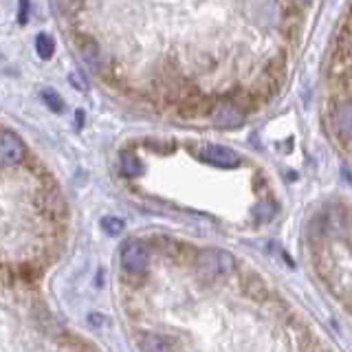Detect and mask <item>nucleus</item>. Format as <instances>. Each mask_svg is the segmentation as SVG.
<instances>
[{
  "label": "nucleus",
  "instance_id": "1",
  "mask_svg": "<svg viewBox=\"0 0 352 352\" xmlns=\"http://www.w3.org/2000/svg\"><path fill=\"white\" fill-rule=\"evenodd\" d=\"M196 269L205 278H225L234 273L236 258L225 249H203L196 253Z\"/></svg>",
  "mask_w": 352,
  "mask_h": 352
},
{
  "label": "nucleus",
  "instance_id": "2",
  "mask_svg": "<svg viewBox=\"0 0 352 352\" xmlns=\"http://www.w3.org/2000/svg\"><path fill=\"white\" fill-rule=\"evenodd\" d=\"M198 159L203 163L214 165V168H223V170H234L240 165V157L225 146H216V143H201V146H192L190 148Z\"/></svg>",
  "mask_w": 352,
  "mask_h": 352
},
{
  "label": "nucleus",
  "instance_id": "3",
  "mask_svg": "<svg viewBox=\"0 0 352 352\" xmlns=\"http://www.w3.org/2000/svg\"><path fill=\"white\" fill-rule=\"evenodd\" d=\"M148 262H150V253L146 242H141L137 238H130L124 242V247H121V267H124L126 273L130 275L146 273Z\"/></svg>",
  "mask_w": 352,
  "mask_h": 352
},
{
  "label": "nucleus",
  "instance_id": "4",
  "mask_svg": "<svg viewBox=\"0 0 352 352\" xmlns=\"http://www.w3.org/2000/svg\"><path fill=\"white\" fill-rule=\"evenodd\" d=\"M22 159H25V143L16 132L3 128V135H0V161H3L5 168H14V165L22 163Z\"/></svg>",
  "mask_w": 352,
  "mask_h": 352
},
{
  "label": "nucleus",
  "instance_id": "5",
  "mask_svg": "<svg viewBox=\"0 0 352 352\" xmlns=\"http://www.w3.org/2000/svg\"><path fill=\"white\" fill-rule=\"evenodd\" d=\"M38 207L42 214H47L53 223L55 220H64L66 218V203L58 190V185H47L42 187V192L38 196Z\"/></svg>",
  "mask_w": 352,
  "mask_h": 352
},
{
  "label": "nucleus",
  "instance_id": "6",
  "mask_svg": "<svg viewBox=\"0 0 352 352\" xmlns=\"http://www.w3.org/2000/svg\"><path fill=\"white\" fill-rule=\"evenodd\" d=\"M245 110H240L234 102H225L218 104L212 110V121L216 124V128H238L242 121H245Z\"/></svg>",
  "mask_w": 352,
  "mask_h": 352
},
{
  "label": "nucleus",
  "instance_id": "7",
  "mask_svg": "<svg viewBox=\"0 0 352 352\" xmlns=\"http://www.w3.org/2000/svg\"><path fill=\"white\" fill-rule=\"evenodd\" d=\"M333 124L337 135L344 141H352V99H346L335 108Z\"/></svg>",
  "mask_w": 352,
  "mask_h": 352
},
{
  "label": "nucleus",
  "instance_id": "8",
  "mask_svg": "<svg viewBox=\"0 0 352 352\" xmlns=\"http://www.w3.org/2000/svg\"><path fill=\"white\" fill-rule=\"evenodd\" d=\"M242 293H245L253 302H267L269 300L267 284H264V280L253 271H247L245 275H242Z\"/></svg>",
  "mask_w": 352,
  "mask_h": 352
},
{
  "label": "nucleus",
  "instance_id": "9",
  "mask_svg": "<svg viewBox=\"0 0 352 352\" xmlns=\"http://www.w3.org/2000/svg\"><path fill=\"white\" fill-rule=\"evenodd\" d=\"M284 73H286V60H284V53H278L275 58L267 60L264 64V75L271 77V80L282 86V80H284Z\"/></svg>",
  "mask_w": 352,
  "mask_h": 352
},
{
  "label": "nucleus",
  "instance_id": "10",
  "mask_svg": "<svg viewBox=\"0 0 352 352\" xmlns=\"http://www.w3.org/2000/svg\"><path fill=\"white\" fill-rule=\"evenodd\" d=\"M75 42H77V49L82 51L84 60L91 62L93 66H99V44L91 36H77Z\"/></svg>",
  "mask_w": 352,
  "mask_h": 352
},
{
  "label": "nucleus",
  "instance_id": "11",
  "mask_svg": "<svg viewBox=\"0 0 352 352\" xmlns=\"http://www.w3.org/2000/svg\"><path fill=\"white\" fill-rule=\"evenodd\" d=\"M121 172H124V176H128V179H137L143 172V165L135 152H130V150L121 152Z\"/></svg>",
  "mask_w": 352,
  "mask_h": 352
},
{
  "label": "nucleus",
  "instance_id": "12",
  "mask_svg": "<svg viewBox=\"0 0 352 352\" xmlns=\"http://www.w3.org/2000/svg\"><path fill=\"white\" fill-rule=\"evenodd\" d=\"M176 346H179L176 341H165V337H157V335H150L139 344V348H143V350H170Z\"/></svg>",
  "mask_w": 352,
  "mask_h": 352
},
{
  "label": "nucleus",
  "instance_id": "13",
  "mask_svg": "<svg viewBox=\"0 0 352 352\" xmlns=\"http://www.w3.org/2000/svg\"><path fill=\"white\" fill-rule=\"evenodd\" d=\"M55 51V42L47 36V33H40L36 36V53L40 55L42 60H51Z\"/></svg>",
  "mask_w": 352,
  "mask_h": 352
},
{
  "label": "nucleus",
  "instance_id": "14",
  "mask_svg": "<svg viewBox=\"0 0 352 352\" xmlns=\"http://www.w3.org/2000/svg\"><path fill=\"white\" fill-rule=\"evenodd\" d=\"M253 214H256V220L258 223H269V220L278 214V205H275L273 201H264L260 205H256V209H253Z\"/></svg>",
  "mask_w": 352,
  "mask_h": 352
},
{
  "label": "nucleus",
  "instance_id": "15",
  "mask_svg": "<svg viewBox=\"0 0 352 352\" xmlns=\"http://www.w3.org/2000/svg\"><path fill=\"white\" fill-rule=\"evenodd\" d=\"M102 229L106 231L108 236H119L121 231L126 229V225H124V220H119V218H115V216H106V218H102Z\"/></svg>",
  "mask_w": 352,
  "mask_h": 352
},
{
  "label": "nucleus",
  "instance_id": "16",
  "mask_svg": "<svg viewBox=\"0 0 352 352\" xmlns=\"http://www.w3.org/2000/svg\"><path fill=\"white\" fill-rule=\"evenodd\" d=\"M42 99H44V104H47L51 110H55V113H60V110L64 108V102H62V97L51 91V88H44L42 91Z\"/></svg>",
  "mask_w": 352,
  "mask_h": 352
},
{
  "label": "nucleus",
  "instance_id": "17",
  "mask_svg": "<svg viewBox=\"0 0 352 352\" xmlns=\"http://www.w3.org/2000/svg\"><path fill=\"white\" fill-rule=\"evenodd\" d=\"M69 82L77 88V91H86V88H88V82L84 80V75H82L80 71H73V73L69 75Z\"/></svg>",
  "mask_w": 352,
  "mask_h": 352
},
{
  "label": "nucleus",
  "instance_id": "18",
  "mask_svg": "<svg viewBox=\"0 0 352 352\" xmlns=\"http://www.w3.org/2000/svg\"><path fill=\"white\" fill-rule=\"evenodd\" d=\"M29 20V0H20L18 3V22L20 25H27Z\"/></svg>",
  "mask_w": 352,
  "mask_h": 352
},
{
  "label": "nucleus",
  "instance_id": "19",
  "mask_svg": "<svg viewBox=\"0 0 352 352\" xmlns=\"http://www.w3.org/2000/svg\"><path fill=\"white\" fill-rule=\"evenodd\" d=\"M88 319H91V324H93V326H99V324H102V319H104V317H102V315H97V313H93Z\"/></svg>",
  "mask_w": 352,
  "mask_h": 352
},
{
  "label": "nucleus",
  "instance_id": "20",
  "mask_svg": "<svg viewBox=\"0 0 352 352\" xmlns=\"http://www.w3.org/2000/svg\"><path fill=\"white\" fill-rule=\"evenodd\" d=\"M77 126H84V113H82V110H77Z\"/></svg>",
  "mask_w": 352,
  "mask_h": 352
},
{
  "label": "nucleus",
  "instance_id": "21",
  "mask_svg": "<svg viewBox=\"0 0 352 352\" xmlns=\"http://www.w3.org/2000/svg\"><path fill=\"white\" fill-rule=\"evenodd\" d=\"M304 3H313V0H304Z\"/></svg>",
  "mask_w": 352,
  "mask_h": 352
}]
</instances>
